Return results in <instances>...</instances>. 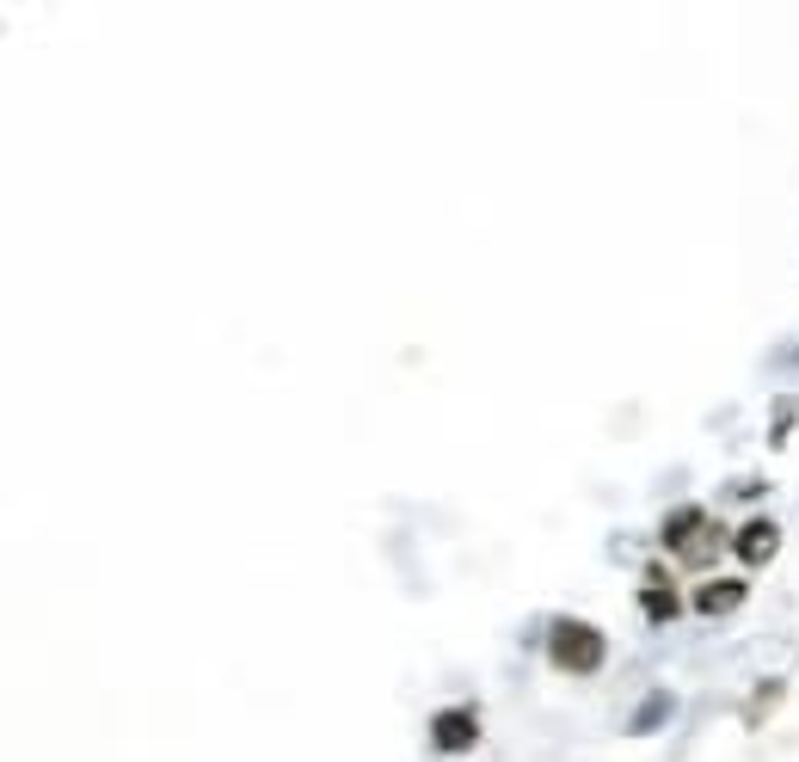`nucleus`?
<instances>
[{
  "label": "nucleus",
  "mask_w": 799,
  "mask_h": 762,
  "mask_svg": "<svg viewBox=\"0 0 799 762\" xmlns=\"http://www.w3.org/2000/svg\"><path fill=\"white\" fill-rule=\"evenodd\" d=\"M738 560L744 566H763L768 554H775V547H781V530H775V523H768V516H756V523H744V530H738Z\"/></svg>",
  "instance_id": "obj_4"
},
{
  "label": "nucleus",
  "mask_w": 799,
  "mask_h": 762,
  "mask_svg": "<svg viewBox=\"0 0 799 762\" xmlns=\"http://www.w3.org/2000/svg\"><path fill=\"white\" fill-rule=\"evenodd\" d=\"M738 603H744V578H714V584L695 591V609H701V615H726V609H738Z\"/></svg>",
  "instance_id": "obj_5"
},
{
  "label": "nucleus",
  "mask_w": 799,
  "mask_h": 762,
  "mask_svg": "<svg viewBox=\"0 0 799 762\" xmlns=\"http://www.w3.org/2000/svg\"><path fill=\"white\" fill-rule=\"evenodd\" d=\"M646 615H652V622H676V591H664V578L652 572V584H646Z\"/></svg>",
  "instance_id": "obj_6"
},
{
  "label": "nucleus",
  "mask_w": 799,
  "mask_h": 762,
  "mask_svg": "<svg viewBox=\"0 0 799 762\" xmlns=\"http://www.w3.org/2000/svg\"><path fill=\"white\" fill-rule=\"evenodd\" d=\"M664 547H671L683 566H707V560H714V547H720V530L707 523L701 504H683V511L664 523Z\"/></svg>",
  "instance_id": "obj_1"
},
{
  "label": "nucleus",
  "mask_w": 799,
  "mask_h": 762,
  "mask_svg": "<svg viewBox=\"0 0 799 762\" xmlns=\"http://www.w3.org/2000/svg\"><path fill=\"white\" fill-rule=\"evenodd\" d=\"M473 738H480V714L473 707H443L437 719H431V744L437 750H473Z\"/></svg>",
  "instance_id": "obj_3"
},
{
  "label": "nucleus",
  "mask_w": 799,
  "mask_h": 762,
  "mask_svg": "<svg viewBox=\"0 0 799 762\" xmlns=\"http://www.w3.org/2000/svg\"><path fill=\"white\" fill-rule=\"evenodd\" d=\"M548 652H553V664L560 670H596L603 664V634H596L591 622H553V634H548Z\"/></svg>",
  "instance_id": "obj_2"
}]
</instances>
